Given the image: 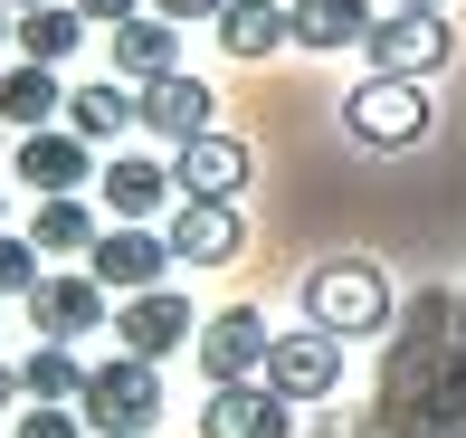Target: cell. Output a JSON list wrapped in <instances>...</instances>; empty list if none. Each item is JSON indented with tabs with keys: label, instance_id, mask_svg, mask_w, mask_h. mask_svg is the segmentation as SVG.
<instances>
[{
	"label": "cell",
	"instance_id": "obj_17",
	"mask_svg": "<svg viewBox=\"0 0 466 438\" xmlns=\"http://www.w3.org/2000/svg\"><path fill=\"white\" fill-rule=\"evenodd\" d=\"M86 29H96V19L76 10V0H29V10L10 19V38H19V57H48V67H67V57L86 48Z\"/></svg>",
	"mask_w": 466,
	"mask_h": 438
},
{
	"label": "cell",
	"instance_id": "obj_11",
	"mask_svg": "<svg viewBox=\"0 0 466 438\" xmlns=\"http://www.w3.org/2000/svg\"><path fill=\"white\" fill-rule=\"evenodd\" d=\"M10 172L29 191H76V181H96V143L76 124H29V134H10Z\"/></svg>",
	"mask_w": 466,
	"mask_h": 438
},
{
	"label": "cell",
	"instance_id": "obj_4",
	"mask_svg": "<svg viewBox=\"0 0 466 438\" xmlns=\"http://www.w3.org/2000/svg\"><path fill=\"white\" fill-rule=\"evenodd\" d=\"M371 67H390V76H438L457 57V29H448V10H410V0H390V19H371Z\"/></svg>",
	"mask_w": 466,
	"mask_h": 438
},
{
	"label": "cell",
	"instance_id": "obj_24",
	"mask_svg": "<svg viewBox=\"0 0 466 438\" xmlns=\"http://www.w3.org/2000/svg\"><path fill=\"white\" fill-rule=\"evenodd\" d=\"M10 438H96V429H86V410H76V401H29V410L10 420Z\"/></svg>",
	"mask_w": 466,
	"mask_h": 438
},
{
	"label": "cell",
	"instance_id": "obj_32",
	"mask_svg": "<svg viewBox=\"0 0 466 438\" xmlns=\"http://www.w3.org/2000/svg\"><path fill=\"white\" fill-rule=\"evenodd\" d=\"M10 10H29V0H10Z\"/></svg>",
	"mask_w": 466,
	"mask_h": 438
},
{
	"label": "cell",
	"instance_id": "obj_28",
	"mask_svg": "<svg viewBox=\"0 0 466 438\" xmlns=\"http://www.w3.org/2000/svg\"><path fill=\"white\" fill-rule=\"evenodd\" d=\"M10 401H29V391H19V362H0V410Z\"/></svg>",
	"mask_w": 466,
	"mask_h": 438
},
{
	"label": "cell",
	"instance_id": "obj_3",
	"mask_svg": "<svg viewBox=\"0 0 466 438\" xmlns=\"http://www.w3.org/2000/svg\"><path fill=\"white\" fill-rule=\"evenodd\" d=\"M429 115H438V106H429V76H390V67H371L362 87L343 96V124H352L362 143H380V153L419 143V134H429Z\"/></svg>",
	"mask_w": 466,
	"mask_h": 438
},
{
	"label": "cell",
	"instance_id": "obj_5",
	"mask_svg": "<svg viewBox=\"0 0 466 438\" xmlns=\"http://www.w3.org/2000/svg\"><path fill=\"white\" fill-rule=\"evenodd\" d=\"M19 305H29V324L48 333V343H76V333H105V324H115V286H105L96 267H76V277H38Z\"/></svg>",
	"mask_w": 466,
	"mask_h": 438
},
{
	"label": "cell",
	"instance_id": "obj_27",
	"mask_svg": "<svg viewBox=\"0 0 466 438\" xmlns=\"http://www.w3.org/2000/svg\"><path fill=\"white\" fill-rule=\"evenodd\" d=\"M76 10H86V19H96V29H115V19H134V10H143V0H76Z\"/></svg>",
	"mask_w": 466,
	"mask_h": 438
},
{
	"label": "cell",
	"instance_id": "obj_13",
	"mask_svg": "<svg viewBox=\"0 0 466 438\" xmlns=\"http://www.w3.org/2000/svg\"><path fill=\"white\" fill-rule=\"evenodd\" d=\"M96 200H105L115 219H162V210L181 200V181H172V162H153V153H115V162L96 172Z\"/></svg>",
	"mask_w": 466,
	"mask_h": 438
},
{
	"label": "cell",
	"instance_id": "obj_12",
	"mask_svg": "<svg viewBox=\"0 0 466 438\" xmlns=\"http://www.w3.org/2000/svg\"><path fill=\"white\" fill-rule=\"evenodd\" d=\"M86 267L115 286V296H143V286H162V267H172V239H162L153 219H115V229H96Z\"/></svg>",
	"mask_w": 466,
	"mask_h": 438
},
{
	"label": "cell",
	"instance_id": "obj_19",
	"mask_svg": "<svg viewBox=\"0 0 466 438\" xmlns=\"http://www.w3.org/2000/svg\"><path fill=\"white\" fill-rule=\"evenodd\" d=\"M209 29H219L228 57H277V48H295V10H286V0H228Z\"/></svg>",
	"mask_w": 466,
	"mask_h": 438
},
{
	"label": "cell",
	"instance_id": "obj_7",
	"mask_svg": "<svg viewBox=\"0 0 466 438\" xmlns=\"http://www.w3.org/2000/svg\"><path fill=\"white\" fill-rule=\"evenodd\" d=\"M200 438H295V401L277 382H209V410H200Z\"/></svg>",
	"mask_w": 466,
	"mask_h": 438
},
{
	"label": "cell",
	"instance_id": "obj_25",
	"mask_svg": "<svg viewBox=\"0 0 466 438\" xmlns=\"http://www.w3.org/2000/svg\"><path fill=\"white\" fill-rule=\"evenodd\" d=\"M38 286V239H10L0 229V296H29Z\"/></svg>",
	"mask_w": 466,
	"mask_h": 438
},
{
	"label": "cell",
	"instance_id": "obj_8",
	"mask_svg": "<svg viewBox=\"0 0 466 438\" xmlns=\"http://www.w3.org/2000/svg\"><path fill=\"white\" fill-rule=\"evenodd\" d=\"M267 343H277V333H267L258 305H219V315H200V333H190V352H200L209 382H258Z\"/></svg>",
	"mask_w": 466,
	"mask_h": 438
},
{
	"label": "cell",
	"instance_id": "obj_22",
	"mask_svg": "<svg viewBox=\"0 0 466 438\" xmlns=\"http://www.w3.org/2000/svg\"><path fill=\"white\" fill-rule=\"evenodd\" d=\"M67 124H76L86 143H115L124 124H143V115H134V96H124V76H96V87L67 96Z\"/></svg>",
	"mask_w": 466,
	"mask_h": 438
},
{
	"label": "cell",
	"instance_id": "obj_6",
	"mask_svg": "<svg viewBox=\"0 0 466 438\" xmlns=\"http://www.w3.org/2000/svg\"><path fill=\"white\" fill-rule=\"evenodd\" d=\"M267 382H277L295 410L333 401V391H343V333H324V324H305V333H277V343H267Z\"/></svg>",
	"mask_w": 466,
	"mask_h": 438
},
{
	"label": "cell",
	"instance_id": "obj_30",
	"mask_svg": "<svg viewBox=\"0 0 466 438\" xmlns=\"http://www.w3.org/2000/svg\"><path fill=\"white\" fill-rule=\"evenodd\" d=\"M0 162H10V124H0Z\"/></svg>",
	"mask_w": 466,
	"mask_h": 438
},
{
	"label": "cell",
	"instance_id": "obj_9",
	"mask_svg": "<svg viewBox=\"0 0 466 438\" xmlns=\"http://www.w3.org/2000/svg\"><path fill=\"white\" fill-rule=\"evenodd\" d=\"M190 333H200V315H190L181 286H143V296H124V305H115V343H124V352H143V362H172Z\"/></svg>",
	"mask_w": 466,
	"mask_h": 438
},
{
	"label": "cell",
	"instance_id": "obj_16",
	"mask_svg": "<svg viewBox=\"0 0 466 438\" xmlns=\"http://www.w3.org/2000/svg\"><path fill=\"white\" fill-rule=\"evenodd\" d=\"M105 38H115V76H134V87H143V76H172V67H181V19H162V10L115 19Z\"/></svg>",
	"mask_w": 466,
	"mask_h": 438
},
{
	"label": "cell",
	"instance_id": "obj_2",
	"mask_svg": "<svg viewBox=\"0 0 466 438\" xmlns=\"http://www.w3.org/2000/svg\"><path fill=\"white\" fill-rule=\"evenodd\" d=\"M305 324H324V333H380L390 324V277H380L371 258H324L305 277Z\"/></svg>",
	"mask_w": 466,
	"mask_h": 438
},
{
	"label": "cell",
	"instance_id": "obj_20",
	"mask_svg": "<svg viewBox=\"0 0 466 438\" xmlns=\"http://www.w3.org/2000/svg\"><path fill=\"white\" fill-rule=\"evenodd\" d=\"M295 10V48H314V57H333V48H362L371 38V0H286Z\"/></svg>",
	"mask_w": 466,
	"mask_h": 438
},
{
	"label": "cell",
	"instance_id": "obj_29",
	"mask_svg": "<svg viewBox=\"0 0 466 438\" xmlns=\"http://www.w3.org/2000/svg\"><path fill=\"white\" fill-rule=\"evenodd\" d=\"M10 19H19V10H10V0H0V38H10Z\"/></svg>",
	"mask_w": 466,
	"mask_h": 438
},
{
	"label": "cell",
	"instance_id": "obj_15",
	"mask_svg": "<svg viewBox=\"0 0 466 438\" xmlns=\"http://www.w3.org/2000/svg\"><path fill=\"white\" fill-rule=\"evenodd\" d=\"M134 115H143V134H162V143H190V134H209V115H219V96L200 87V76H143V96H134Z\"/></svg>",
	"mask_w": 466,
	"mask_h": 438
},
{
	"label": "cell",
	"instance_id": "obj_23",
	"mask_svg": "<svg viewBox=\"0 0 466 438\" xmlns=\"http://www.w3.org/2000/svg\"><path fill=\"white\" fill-rule=\"evenodd\" d=\"M19 391H29V401H76V391H86V362H76V343H48V333H38V352L19 362Z\"/></svg>",
	"mask_w": 466,
	"mask_h": 438
},
{
	"label": "cell",
	"instance_id": "obj_33",
	"mask_svg": "<svg viewBox=\"0 0 466 438\" xmlns=\"http://www.w3.org/2000/svg\"><path fill=\"white\" fill-rule=\"evenodd\" d=\"M0 219H10V210H0Z\"/></svg>",
	"mask_w": 466,
	"mask_h": 438
},
{
	"label": "cell",
	"instance_id": "obj_31",
	"mask_svg": "<svg viewBox=\"0 0 466 438\" xmlns=\"http://www.w3.org/2000/svg\"><path fill=\"white\" fill-rule=\"evenodd\" d=\"M410 10H448V0H410Z\"/></svg>",
	"mask_w": 466,
	"mask_h": 438
},
{
	"label": "cell",
	"instance_id": "obj_18",
	"mask_svg": "<svg viewBox=\"0 0 466 438\" xmlns=\"http://www.w3.org/2000/svg\"><path fill=\"white\" fill-rule=\"evenodd\" d=\"M0 124H10V134H29V124H67V87H57L48 57H19V67L0 76Z\"/></svg>",
	"mask_w": 466,
	"mask_h": 438
},
{
	"label": "cell",
	"instance_id": "obj_26",
	"mask_svg": "<svg viewBox=\"0 0 466 438\" xmlns=\"http://www.w3.org/2000/svg\"><path fill=\"white\" fill-rule=\"evenodd\" d=\"M143 10H162V19H181V29H190V19H219L228 0H143Z\"/></svg>",
	"mask_w": 466,
	"mask_h": 438
},
{
	"label": "cell",
	"instance_id": "obj_14",
	"mask_svg": "<svg viewBox=\"0 0 466 438\" xmlns=\"http://www.w3.org/2000/svg\"><path fill=\"white\" fill-rule=\"evenodd\" d=\"M172 181H181V191H200V200H238V191H248V143L209 124V134L172 143Z\"/></svg>",
	"mask_w": 466,
	"mask_h": 438
},
{
	"label": "cell",
	"instance_id": "obj_1",
	"mask_svg": "<svg viewBox=\"0 0 466 438\" xmlns=\"http://www.w3.org/2000/svg\"><path fill=\"white\" fill-rule=\"evenodd\" d=\"M76 410H86L96 438H143L162 420V362H143V352H115V362H86V391H76Z\"/></svg>",
	"mask_w": 466,
	"mask_h": 438
},
{
	"label": "cell",
	"instance_id": "obj_21",
	"mask_svg": "<svg viewBox=\"0 0 466 438\" xmlns=\"http://www.w3.org/2000/svg\"><path fill=\"white\" fill-rule=\"evenodd\" d=\"M29 239H38V258H86V248H96V210L76 191H38Z\"/></svg>",
	"mask_w": 466,
	"mask_h": 438
},
{
	"label": "cell",
	"instance_id": "obj_10",
	"mask_svg": "<svg viewBox=\"0 0 466 438\" xmlns=\"http://www.w3.org/2000/svg\"><path fill=\"white\" fill-rule=\"evenodd\" d=\"M162 239H172L181 267H228V258L248 248V219H238V200H200V191H181L172 219H162Z\"/></svg>",
	"mask_w": 466,
	"mask_h": 438
}]
</instances>
